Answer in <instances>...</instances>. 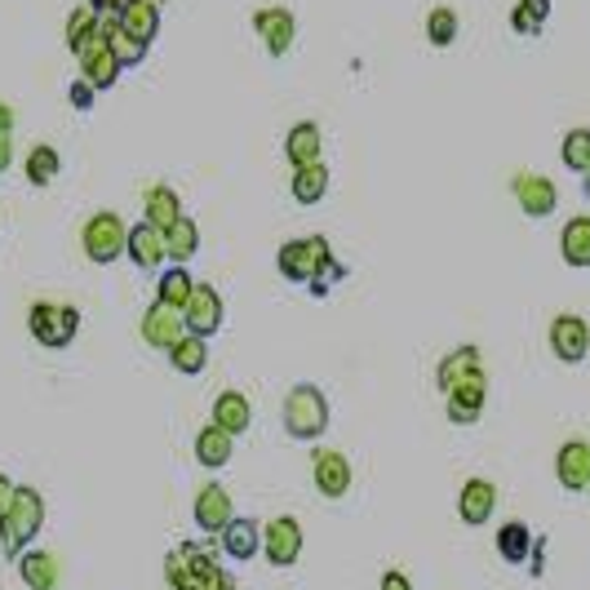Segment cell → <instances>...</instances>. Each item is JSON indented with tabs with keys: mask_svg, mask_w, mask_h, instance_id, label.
<instances>
[{
	"mask_svg": "<svg viewBox=\"0 0 590 590\" xmlns=\"http://www.w3.org/2000/svg\"><path fill=\"white\" fill-rule=\"evenodd\" d=\"M10 160H14V138H10V134H0V173L10 169Z\"/></svg>",
	"mask_w": 590,
	"mask_h": 590,
	"instance_id": "ee69618b",
	"label": "cell"
},
{
	"mask_svg": "<svg viewBox=\"0 0 590 590\" xmlns=\"http://www.w3.org/2000/svg\"><path fill=\"white\" fill-rule=\"evenodd\" d=\"M493 506H497V488H493L488 480H466V484H462V493H457V515H462V524H471V528L488 524V519H493Z\"/></svg>",
	"mask_w": 590,
	"mask_h": 590,
	"instance_id": "d6986e66",
	"label": "cell"
},
{
	"mask_svg": "<svg viewBox=\"0 0 590 590\" xmlns=\"http://www.w3.org/2000/svg\"><path fill=\"white\" fill-rule=\"evenodd\" d=\"M262 550V524L257 519H231L226 528H222V555H231V559H253Z\"/></svg>",
	"mask_w": 590,
	"mask_h": 590,
	"instance_id": "603a6c76",
	"label": "cell"
},
{
	"mask_svg": "<svg viewBox=\"0 0 590 590\" xmlns=\"http://www.w3.org/2000/svg\"><path fill=\"white\" fill-rule=\"evenodd\" d=\"M191 515H196V528H200V533H209V537L218 533V537H222V528L235 519L231 493H226L222 484H204V488L196 493V510H191Z\"/></svg>",
	"mask_w": 590,
	"mask_h": 590,
	"instance_id": "5bb4252c",
	"label": "cell"
},
{
	"mask_svg": "<svg viewBox=\"0 0 590 590\" xmlns=\"http://www.w3.org/2000/svg\"><path fill=\"white\" fill-rule=\"evenodd\" d=\"M275 266H280L284 280L312 284V288H316V280H338V275H343V266L334 262V249H329L325 235H298V240H288V244L280 249Z\"/></svg>",
	"mask_w": 590,
	"mask_h": 590,
	"instance_id": "7a4b0ae2",
	"label": "cell"
},
{
	"mask_svg": "<svg viewBox=\"0 0 590 590\" xmlns=\"http://www.w3.org/2000/svg\"><path fill=\"white\" fill-rule=\"evenodd\" d=\"M19 577L28 590H54L59 586V555L50 550H23L19 555Z\"/></svg>",
	"mask_w": 590,
	"mask_h": 590,
	"instance_id": "cb8c5ba5",
	"label": "cell"
},
{
	"mask_svg": "<svg viewBox=\"0 0 590 590\" xmlns=\"http://www.w3.org/2000/svg\"><path fill=\"white\" fill-rule=\"evenodd\" d=\"M14 488H19V484H14L10 475H0V515L10 510V502H14Z\"/></svg>",
	"mask_w": 590,
	"mask_h": 590,
	"instance_id": "b9f144b4",
	"label": "cell"
},
{
	"mask_svg": "<svg viewBox=\"0 0 590 590\" xmlns=\"http://www.w3.org/2000/svg\"><path fill=\"white\" fill-rule=\"evenodd\" d=\"M187 338V325H182V312L165 307V303H151L147 316H143V343L160 347V351H173V343Z\"/></svg>",
	"mask_w": 590,
	"mask_h": 590,
	"instance_id": "e0dca14e",
	"label": "cell"
},
{
	"mask_svg": "<svg viewBox=\"0 0 590 590\" xmlns=\"http://www.w3.org/2000/svg\"><path fill=\"white\" fill-rule=\"evenodd\" d=\"M94 98H98V89H94L89 81H72V85H67V103H72L76 112H89Z\"/></svg>",
	"mask_w": 590,
	"mask_h": 590,
	"instance_id": "ab89813d",
	"label": "cell"
},
{
	"mask_svg": "<svg viewBox=\"0 0 590 590\" xmlns=\"http://www.w3.org/2000/svg\"><path fill=\"white\" fill-rule=\"evenodd\" d=\"M253 32L262 36L271 59H284L293 50V41H298V19H293L288 10H280V6H266V10L253 14Z\"/></svg>",
	"mask_w": 590,
	"mask_h": 590,
	"instance_id": "9c48e42d",
	"label": "cell"
},
{
	"mask_svg": "<svg viewBox=\"0 0 590 590\" xmlns=\"http://www.w3.org/2000/svg\"><path fill=\"white\" fill-rule=\"evenodd\" d=\"M63 173V156L54 147H32L28 151V182L32 187H50Z\"/></svg>",
	"mask_w": 590,
	"mask_h": 590,
	"instance_id": "e575fe53",
	"label": "cell"
},
{
	"mask_svg": "<svg viewBox=\"0 0 590 590\" xmlns=\"http://www.w3.org/2000/svg\"><path fill=\"white\" fill-rule=\"evenodd\" d=\"M10 129H14V112L0 107V134H10Z\"/></svg>",
	"mask_w": 590,
	"mask_h": 590,
	"instance_id": "f6af8a7d",
	"label": "cell"
},
{
	"mask_svg": "<svg viewBox=\"0 0 590 590\" xmlns=\"http://www.w3.org/2000/svg\"><path fill=\"white\" fill-rule=\"evenodd\" d=\"M329 191V169L325 160L320 165H307V169H293V200L298 204H320Z\"/></svg>",
	"mask_w": 590,
	"mask_h": 590,
	"instance_id": "836d02e7",
	"label": "cell"
},
{
	"mask_svg": "<svg viewBox=\"0 0 590 590\" xmlns=\"http://www.w3.org/2000/svg\"><path fill=\"white\" fill-rule=\"evenodd\" d=\"M510 191H515V200H519V209H524L528 218H550V213H555V204H559L555 182H550V178H541V173H515Z\"/></svg>",
	"mask_w": 590,
	"mask_h": 590,
	"instance_id": "9a60e30c",
	"label": "cell"
},
{
	"mask_svg": "<svg viewBox=\"0 0 590 590\" xmlns=\"http://www.w3.org/2000/svg\"><path fill=\"white\" fill-rule=\"evenodd\" d=\"M182 325L196 338H213L222 329V298H218V288H209V284H196L191 288V298L182 307Z\"/></svg>",
	"mask_w": 590,
	"mask_h": 590,
	"instance_id": "30bf717a",
	"label": "cell"
},
{
	"mask_svg": "<svg viewBox=\"0 0 590 590\" xmlns=\"http://www.w3.org/2000/svg\"><path fill=\"white\" fill-rule=\"evenodd\" d=\"M262 555L275 568L298 563V555H303V524L293 515H275L271 524H262Z\"/></svg>",
	"mask_w": 590,
	"mask_h": 590,
	"instance_id": "ba28073f",
	"label": "cell"
},
{
	"mask_svg": "<svg viewBox=\"0 0 590 590\" xmlns=\"http://www.w3.org/2000/svg\"><path fill=\"white\" fill-rule=\"evenodd\" d=\"M28 329L41 347H67L81 329V312L76 307H59V303H32L28 312Z\"/></svg>",
	"mask_w": 590,
	"mask_h": 590,
	"instance_id": "8992f818",
	"label": "cell"
},
{
	"mask_svg": "<svg viewBox=\"0 0 590 590\" xmlns=\"http://www.w3.org/2000/svg\"><path fill=\"white\" fill-rule=\"evenodd\" d=\"M559 156H563V165L572 173H590V129H568Z\"/></svg>",
	"mask_w": 590,
	"mask_h": 590,
	"instance_id": "8d00e7d4",
	"label": "cell"
},
{
	"mask_svg": "<svg viewBox=\"0 0 590 590\" xmlns=\"http://www.w3.org/2000/svg\"><path fill=\"white\" fill-rule=\"evenodd\" d=\"M41 528H45V497L32 484H19L10 510L0 515V546H6L10 559H19L23 550H32Z\"/></svg>",
	"mask_w": 590,
	"mask_h": 590,
	"instance_id": "3957f363",
	"label": "cell"
},
{
	"mask_svg": "<svg viewBox=\"0 0 590 590\" xmlns=\"http://www.w3.org/2000/svg\"><path fill=\"white\" fill-rule=\"evenodd\" d=\"M81 244H85V257H89V262L107 266V262H116V257L125 253V244H129V226L120 222V213L103 209V213H94V218L85 222Z\"/></svg>",
	"mask_w": 590,
	"mask_h": 590,
	"instance_id": "5b68a950",
	"label": "cell"
},
{
	"mask_svg": "<svg viewBox=\"0 0 590 590\" xmlns=\"http://www.w3.org/2000/svg\"><path fill=\"white\" fill-rule=\"evenodd\" d=\"M444 400H449V422H457V426H475L480 413H484V400H488V378H484V373H471V378L457 382Z\"/></svg>",
	"mask_w": 590,
	"mask_h": 590,
	"instance_id": "7c38bea8",
	"label": "cell"
},
{
	"mask_svg": "<svg viewBox=\"0 0 590 590\" xmlns=\"http://www.w3.org/2000/svg\"><path fill=\"white\" fill-rule=\"evenodd\" d=\"M559 253H563V262L577 266V271L590 266V213L563 222V231H559Z\"/></svg>",
	"mask_w": 590,
	"mask_h": 590,
	"instance_id": "d4e9b609",
	"label": "cell"
},
{
	"mask_svg": "<svg viewBox=\"0 0 590 590\" xmlns=\"http://www.w3.org/2000/svg\"><path fill=\"white\" fill-rule=\"evenodd\" d=\"M85 6H89L98 19H116V14L129 6V0H85Z\"/></svg>",
	"mask_w": 590,
	"mask_h": 590,
	"instance_id": "60d3db41",
	"label": "cell"
},
{
	"mask_svg": "<svg viewBox=\"0 0 590 590\" xmlns=\"http://www.w3.org/2000/svg\"><path fill=\"white\" fill-rule=\"evenodd\" d=\"M320 147H325V138H320V125H316V120L293 125V129H288V138H284V156H288V165H293V169L320 165Z\"/></svg>",
	"mask_w": 590,
	"mask_h": 590,
	"instance_id": "ffe728a7",
	"label": "cell"
},
{
	"mask_svg": "<svg viewBox=\"0 0 590 590\" xmlns=\"http://www.w3.org/2000/svg\"><path fill=\"white\" fill-rule=\"evenodd\" d=\"M546 19H550V0H519V6L510 10V28L519 36H537Z\"/></svg>",
	"mask_w": 590,
	"mask_h": 590,
	"instance_id": "d590c367",
	"label": "cell"
},
{
	"mask_svg": "<svg viewBox=\"0 0 590 590\" xmlns=\"http://www.w3.org/2000/svg\"><path fill=\"white\" fill-rule=\"evenodd\" d=\"M533 533H528V524H519V519H510V524H502L497 528V555L506 559V563H528V555H533Z\"/></svg>",
	"mask_w": 590,
	"mask_h": 590,
	"instance_id": "d6a6232c",
	"label": "cell"
},
{
	"mask_svg": "<svg viewBox=\"0 0 590 590\" xmlns=\"http://www.w3.org/2000/svg\"><path fill=\"white\" fill-rule=\"evenodd\" d=\"M382 590H413V581H409L404 572H396V568H391V572L382 577Z\"/></svg>",
	"mask_w": 590,
	"mask_h": 590,
	"instance_id": "7bdbcfd3",
	"label": "cell"
},
{
	"mask_svg": "<svg viewBox=\"0 0 590 590\" xmlns=\"http://www.w3.org/2000/svg\"><path fill=\"white\" fill-rule=\"evenodd\" d=\"M426 41H431L435 50L453 45V41H457V10H449V6L431 10V19H426Z\"/></svg>",
	"mask_w": 590,
	"mask_h": 590,
	"instance_id": "74e56055",
	"label": "cell"
},
{
	"mask_svg": "<svg viewBox=\"0 0 590 590\" xmlns=\"http://www.w3.org/2000/svg\"><path fill=\"white\" fill-rule=\"evenodd\" d=\"M165 577L173 590H235V577L226 568H218L213 546H204V541L173 546L165 559Z\"/></svg>",
	"mask_w": 590,
	"mask_h": 590,
	"instance_id": "6da1fadb",
	"label": "cell"
},
{
	"mask_svg": "<svg viewBox=\"0 0 590 590\" xmlns=\"http://www.w3.org/2000/svg\"><path fill=\"white\" fill-rule=\"evenodd\" d=\"M312 475H316V488H320L329 502H338V497L351 493V457L338 453V449H320L316 462H312Z\"/></svg>",
	"mask_w": 590,
	"mask_h": 590,
	"instance_id": "4fadbf2b",
	"label": "cell"
},
{
	"mask_svg": "<svg viewBox=\"0 0 590 590\" xmlns=\"http://www.w3.org/2000/svg\"><path fill=\"white\" fill-rule=\"evenodd\" d=\"M550 351L563 360V365H581L586 351H590V329L581 316H555L550 320Z\"/></svg>",
	"mask_w": 590,
	"mask_h": 590,
	"instance_id": "8fae6325",
	"label": "cell"
},
{
	"mask_svg": "<svg viewBox=\"0 0 590 590\" xmlns=\"http://www.w3.org/2000/svg\"><path fill=\"white\" fill-rule=\"evenodd\" d=\"M231 453H235V435L222 431L218 422H209V426L196 435V462H200L204 471H222V466L231 462Z\"/></svg>",
	"mask_w": 590,
	"mask_h": 590,
	"instance_id": "44dd1931",
	"label": "cell"
},
{
	"mask_svg": "<svg viewBox=\"0 0 590 590\" xmlns=\"http://www.w3.org/2000/svg\"><path fill=\"white\" fill-rule=\"evenodd\" d=\"M103 36H107V45H112V54H116L120 67H138L147 59V45L134 32H125L120 19H103Z\"/></svg>",
	"mask_w": 590,
	"mask_h": 590,
	"instance_id": "f1b7e54d",
	"label": "cell"
},
{
	"mask_svg": "<svg viewBox=\"0 0 590 590\" xmlns=\"http://www.w3.org/2000/svg\"><path fill=\"white\" fill-rule=\"evenodd\" d=\"M76 54V63H81V81H89L98 94L103 89H112L116 81H120V63H116V54H112V45H107V36H103V23H98V32L85 41V45H76L72 50Z\"/></svg>",
	"mask_w": 590,
	"mask_h": 590,
	"instance_id": "52a82bcc",
	"label": "cell"
},
{
	"mask_svg": "<svg viewBox=\"0 0 590 590\" xmlns=\"http://www.w3.org/2000/svg\"><path fill=\"white\" fill-rule=\"evenodd\" d=\"M213 422L222 431H231V435H244L253 426V404L244 400V391H222L213 400Z\"/></svg>",
	"mask_w": 590,
	"mask_h": 590,
	"instance_id": "4316f807",
	"label": "cell"
},
{
	"mask_svg": "<svg viewBox=\"0 0 590 590\" xmlns=\"http://www.w3.org/2000/svg\"><path fill=\"white\" fill-rule=\"evenodd\" d=\"M125 253L134 257V266H138V271H160V266L169 262L165 231H160V226H151V222L143 218L138 226H129V244H125Z\"/></svg>",
	"mask_w": 590,
	"mask_h": 590,
	"instance_id": "2e32d148",
	"label": "cell"
},
{
	"mask_svg": "<svg viewBox=\"0 0 590 590\" xmlns=\"http://www.w3.org/2000/svg\"><path fill=\"white\" fill-rule=\"evenodd\" d=\"M169 365H173L178 373H187V378L204 373V365H209V338H196V334L178 338L173 351H169Z\"/></svg>",
	"mask_w": 590,
	"mask_h": 590,
	"instance_id": "1f68e13d",
	"label": "cell"
},
{
	"mask_svg": "<svg viewBox=\"0 0 590 590\" xmlns=\"http://www.w3.org/2000/svg\"><path fill=\"white\" fill-rule=\"evenodd\" d=\"M191 288H196V280L187 275V266H169V271H160V280H156V303L182 312L187 298H191Z\"/></svg>",
	"mask_w": 590,
	"mask_h": 590,
	"instance_id": "4dcf8cb0",
	"label": "cell"
},
{
	"mask_svg": "<svg viewBox=\"0 0 590 590\" xmlns=\"http://www.w3.org/2000/svg\"><path fill=\"white\" fill-rule=\"evenodd\" d=\"M125 23V32H134L143 45H151L160 36V0H129V6L116 14Z\"/></svg>",
	"mask_w": 590,
	"mask_h": 590,
	"instance_id": "484cf974",
	"label": "cell"
},
{
	"mask_svg": "<svg viewBox=\"0 0 590 590\" xmlns=\"http://www.w3.org/2000/svg\"><path fill=\"white\" fill-rule=\"evenodd\" d=\"M165 249H169V262H173V266H187V262L200 253V226L182 213V218L165 231Z\"/></svg>",
	"mask_w": 590,
	"mask_h": 590,
	"instance_id": "f546056e",
	"label": "cell"
},
{
	"mask_svg": "<svg viewBox=\"0 0 590 590\" xmlns=\"http://www.w3.org/2000/svg\"><path fill=\"white\" fill-rule=\"evenodd\" d=\"M586 178H590V173H586Z\"/></svg>",
	"mask_w": 590,
	"mask_h": 590,
	"instance_id": "bcb514c9",
	"label": "cell"
},
{
	"mask_svg": "<svg viewBox=\"0 0 590 590\" xmlns=\"http://www.w3.org/2000/svg\"><path fill=\"white\" fill-rule=\"evenodd\" d=\"M284 431L293 440H320L329 431V400L320 396V387L298 382L284 396Z\"/></svg>",
	"mask_w": 590,
	"mask_h": 590,
	"instance_id": "277c9868",
	"label": "cell"
},
{
	"mask_svg": "<svg viewBox=\"0 0 590 590\" xmlns=\"http://www.w3.org/2000/svg\"><path fill=\"white\" fill-rule=\"evenodd\" d=\"M471 373H484V360H480V351L475 347H457V351H449L444 360H440V369H435V387L449 396L457 382H466Z\"/></svg>",
	"mask_w": 590,
	"mask_h": 590,
	"instance_id": "7402d4cb",
	"label": "cell"
},
{
	"mask_svg": "<svg viewBox=\"0 0 590 590\" xmlns=\"http://www.w3.org/2000/svg\"><path fill=\"white\" fill-rule=\"evenodd\" d=\"M143 209H147V222L160 226V231H169V226L182 218V200H178V191H173L169 182H156V187L147 191Z\"/></svg>",
	"mask_w": 590,
	"mask_h": 590,
	"instance_id": "83f0119b",
	"label": "cell"
},
{
	"mask_svg": "<svg viewBox=\"0 0 590 590\" xmlns=\"http://www.w3.org/2000/svg\"><path fill=\"white\" fill-rule=\"evenodd\" d=\"M555 475L568 493H581L590 488V444L586 440H568L559 453H555Z\"/></svg>",
	"mask_w": 590,
	"mask_h": 590,
	"instance_id": "ac0fdd59",
	"label": "cell"
},
{
	"mask_svg": "<svg viewBox=\"0 0 590 590\" xmlns=\"http://www.w3.org/2000/svg\"><path fill=\"white\" fill-rule=\"evenodd\" d=\"M98 23H103V19H98L89 6H81V10L67 19V45H72V50H76V45H85V41L98 32Z\"/></svg>",
	"mask_w": 590,
	"mask_h": 590,
	"instance_id": "f35d334b",
	"label": "cell"
}]
</instances>
